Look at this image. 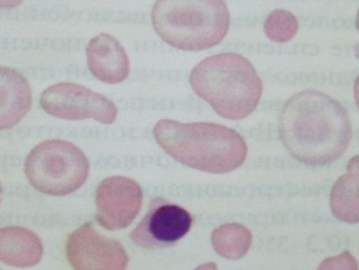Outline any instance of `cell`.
I'll return each instance as SVG.
<instances>
[{
	"label": "cell",
	"instance_id": "e0dca14e",
	"mask_svg": "<svg viewBox=\"0 0 359 270\" xmlns=\"http://www.w3.org/2000/svg\"><path fill=\"white\" fill-rule=\"evenodd\" d=\"M23 0H0V8H15Z\"/></svg>",
	"mask_w": 359,
	"mask_h": 270
},
{
	"label": "cell",
	"instance_id": "6da1fadb",
	"mask_svg": "<svg viewBox=\"0 0 359 270\" xmlns=\"http://www.w3.org/2000/svg\"><path fill=\"white\" fill-rule=\"evenodd\" d=\"M278 131L289 154L309 166L341 158L353 134L346 108L319 90L292 96L281 111Z\"/></svg>",
	"mask_w": 359,
	"mask_h": 270
},
{
	"label": "cell",
	"instance_id": "4fadbf2b",
	"mask_svg": "<svg viewBox=\"0 0 359 270\" xmlns=\"http://www.w3.org/2000/svg\"><path fill=\"white\" fill-rule=\"evenodd\" d=\"M330 207L341 222L359 223V156L350 160L346 173L334 184Z\"/></svg>",
	"mask_w": 359,
	"mask_h": 270
},
{
	"label": "cell",
	"instance_id": "30bf717a",
	"mask_svg": "<svg viewBox=\"0 0 359 270\" xmlns=\"http://www.w3.org/2000/svg\"><path fill=\"white\" fill-rule=\"evenodd\" d=\"M87 65L93 77L106 84H119L130 73V60L125 48L115 36L102 33L87 46Z\"/></svg>",
	"mask_w": 359,
	"mask_h": 270
},
{
	"label": "cell",
	"instance_id": "8992f818",
	"mask_svg": "<svg viewBox=\"0 0 359 270\" xmlns=\"http://www.w3.org/2000/svg\"><path fill=\"white\" fill-rule=\"evenodd\" d=\"M41 107L50 116L64 121L92 119L102 125H112L118 108L104 95L76 83H58L41 95Z\"/></svg>",
	"mask_w": 359,
	"mask_h": 270
},
{
	"label": "cell",
	"instance_id": "277c9868",
	"mask_svg": "<svg viewBox=\"0 0 359 270\" xmlns=\"http://www.w3.org/2000/svg\"><path fill=\"white\" fill-rule=\"evenodd\" d=\"M156 33L168 45L201 52L219 45L230 29L224 0H157L151 10Z\"/></svg>",
	"mask_w": 359,
	"mask_h": 270
},
{
	"label": "cell",
	"instance_id": "7c38bea8",
	"mask_svg": "<svg viewBox=\"0 0 359 270\" xmlns=\"http://www.w3.org/2000/svg\"><path fill=\"white\" fill-rule=\"evenodd\" d=\"M43 245L39 236L23 227L0 229V261L14 268H32L39 264Z\"/></svg>",
	"mask_w": 359,
	"mask_h": 270
},
{
	"label": "cell",
	"instance_id": "ba28073f",
	"mask_svg": "<svg viewBox=\"0 0 359 270\" xmlns=\"http://www.w3.org/2000/svg\"><path fill=\"white\" fill-rule=\"evenodd\" d=\"M65 252L73 270H126L128 265L121 242L99 234L90 223L68 236Z\"/></svg>",
	"mask_w": 359,
	"mask_h": 270
},
{
	"label": "cell",
	"instance_id": "5b68a950",
	"mask_svg": "<svg viewBox=\"0 0 359 270\" xmlns=\"http://www.w3.org/2000/svg\"><path fill=\"white\" fill-rule=\"evenodd\" d=\"M25 175L29 184L49 196H67L79 191L88 179L90 161L76 144L48 140L27 154Z\"/></svg>",
	"mask_w": 359,
	"mask_h": 270
},
{
	"label": "cell",
	"instance_id": "44dd1931",
	"mask_svg": "<svg viewBox=\"0 0 359 270\" xmlns=\"http://www.w3.org/2000/svg\"><path fill=\"white\" fill-rule=\"evenodd\" d=\"M0 201H1V185H0Z\"/></svg>",
	"mask_w": 359,
	"mask_h": 270
},
{
	"label": "cell",
	"instance_id": "5bb4252c",
	"mask_svg": "<svg viewBox=\"0 0 359 270\" xmlns=\"http://www.w3.org/2000/svg\"><path fill=\"white\" fill-rule=\"evenodd\" d=\"M215 252L227 259L245 257L252 243V231L239 223H226L216 227L211 235Z\"/></svg>",
	"mask_w": 359,
	"mask_h": 270
},
{
	"label": "cell",
	"instance_id": "52a82bcc",
	"mask_svg": "<svg viewBox=\"0 0 359 270\" xmlns=\"http://www.w3.org/2000/svg\"><path fill=\"white\" fill-rule=\"evenodd\" d=\"M141 185L130 177L111 176L100 181L96 194L97 223L109 231L127 229L142 208Z\"/></svg>",
	"mask_w": 359,
	"mask_h": 270
},
{
	"label": "cell",
	"instance_id": "ffe728a7",
	"mask_svg": "<svg viewBox=\"0 0 359 270\" xmlns=\"http://www.w3.org/2000/svg\"><path fill=\"white\" fill-rule=\"evenodd\" d=\"M355 25H357V29H358V32H359V10H358V14H357V22H355Z\"/></svg>",
	"mask_w": 359,
	"mask_h": 270
},
{
	"label": "cell",
	"instance_id": "8fae6325",
	"mask_svg": "<svg viewBox=\"0 0 359 270\" xmlns=\"http://www.w3.org/2000/svg\"><path fill=\"white\" fill-rule=\"evenodd\" d=\"M33 104L32 88L18 71L0 67V131L17 126Z\"/></svg>",
	"mask_w": 359,
	"mask_h": 270
},
{
	"label": "cell",
	"instance_id": "9a60e30c",
	"mask_svg": "<svg viewBox=\"0 0 359 270\" xmlns=\"http://www.w3.org/2000/svg\"><path fill=\"white\" fill-rule=\"evenodd\" d=\"M265 34L273 42L284 43L293 39L299 32L297 18L287 10H276L270 13L264 25Z\"/></svg>",
	"mask_w": 359,
	"mask_h": 270
},
{
	"label": "cell",
	"instance_id": "d6986e66",
	"mask_svg": "<svg viewBox=\"0 0 359 270\" xmlns=\"http://www.w3.org/2000/svg\"><path fill=\"white\" fill-rule=\"evenodd\" d=\"M196 270H217L215 264H204Z\"/></svg>",
	"mask_w": 359,
	"mask_h": 270
},
{
	"label": "cell",
	"instance_id": "7a4b0ae2",
	"mask_svg": "<svg viewBox=\"0 0 359 270\" xmlns=\"http://www.w3.org/2000/svg\"><path fill=\"white\" fill-rule=\"evenodd\" d=\"M153 135L173 160L205 173H230L248 157V144L242 135L217 123L162 119L153 128Z\"/></svg>",
	"mask_w": 359,
	"mask_h": 270
},
{
	"label": "cell",
	"instance_id": "2e32d148",
	"mask_svg": "<svg viewBox=\"0 0 359 270\" xmlns=\"http://www.w3.org/2000/svg\"><path fill=\"white\" fill-rule=\"evenodd\" d=\"M318 270H359L357 259L351 255V252H344L324 259Z\"/></svg>",
	"mask_w": 359,
	"mask_h": 270
},
{
	"label": "cell",
	"instance_id": "9c48e42d",
	"mask_svg": "<svg viewBox=\"0 0 359 270\" xmlns=\"http://www.w3.org/2000/svg\"><path fill=\"white\" fill-rule=\"evenodd\" d=\"M191 214L165 198H156L141 223L133 231V241L144 249L165 248L189 233Z\"/></svg>",
	"mask_w": 359,
	"mask_h": 270
},
{
	"label": "cell",
	"instance_id": "ac0fdd59",
	"mask_svg": "<svg viewBox=\"0 0 359 270\" xmlns=\"http://www.w3.org/2000/svg\"><path fill=\"white\" fill-rule=\"evenodd\" d=\"M354 96H355V102L359 109V74L355 79V84H354Z\"/></svg>",
	"mask_w": 359,
	"mask_h": 270
},
{
	"label": "cell",
	"instance_id": "3957f363",
	"mask_svg": "<svg viewBox=\"0 0 359 270\" xmlns=\"http://www.w3.org/2000/svg\"><path fill=\"white\" fill-rule=\"evenodd\" d=\"M189 84L216 114L230 121L250 116L264 92L252 62L236 53L207 57L191 72Z\"/></svg>",
	"mask_w": 359,
	"mask_h": 270
}]
</instances>
